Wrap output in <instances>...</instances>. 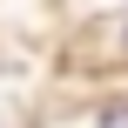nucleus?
Returning <instances> with one entry per match:
<instances>
[{
    "label": "nucleus",
    "mask_w": 128,
    "mask_h": 128,
    "mask_svg": "<svg viewBox=\"0 0 128 128\" xmlns=\"http://www.w3.org/2000/svg\"><path fill=\"white\" fill-rule=\"evenodd\" d=\"M101 128H128V108H108V115H101Z\"/></svg>",
    "instance_id": "f257e3e1"
}]
</instances>
